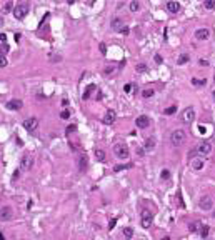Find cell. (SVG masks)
<instances>
[{
    "instance_id": "cell-1",
    "label": "cell",
    "mask_w": 215,
    "mask_h": 240,
    "mask_svg": "<svg viewBox=\"0 0 215 240\" xmlns=\"http://www.w3.org/2000/svg\"><path fill=\"white\" fill-rule=\"evenodd\" d=\"M28 13V3H17V5L14 7V17L15 19H19V20H22V19H25V15Z\"/></svg>"
},
{
    "instance_id": "cell-2",
    "label": "cell",
    "mask_w": 215,
    "mask_h": 240,
    "mask_svg": "<svg viewBox=\"0 0 215 240\" xmlns=\"http://www.w3.org/2000/svg\"><path fill=\"white\" fill-rule=\"evenodd\" d=\"M114 153L117 155V159H120V160H125V159H128V147L127 145H123V143H117V145L114 147Z\"/></svg>"
},
{
    "instance_id": "cell-3",
    "label": "cell",
    "mask_w": 215,
    "mask_h": 240,
    "mask_svg": "<svg viewBox=\"0 0 215 240\" xmlns=\"http://www.w3.org/2000/svg\"><path fill=\"white\" fill-rule=\"evenodd\" d=\"M152 222H154L152 212H150V210H142V213H140V225L143 227V228H150Z\"/></svg>"
},
{
    "instance_id": "cell-4",
    "label": "cell",
    "mask_w": 215,
    "mask_h": 240,
    "mask_svg": "<svg viewBox=\"0 0 215 240\" xmlns=\"http://www.w3.org/2000/svg\"><path fill=\"white\" fill-rule=\"evenodd\" d=\"M170 140H172V143H174V145H177V147L182 145V143L185 142V132H183V130H180V128H178V130H174V132H172Z\"/></svg>"
},
{
    "instance_id": "cell-5",
    "label": "cell",
    "mask_w": 215,
    "mask_h": 240,
    "mask_svg": "<svg viewBox=\"0 0 215 240\" xmlns=\"http://www.w3.org/2000/svg\"><path fill=\"white\" fill-rule=\"evenodd\" d=\"M195 120V110L194 107H187L183 112H182V122L183 123H192Z\"/></svg>"
},
{
    "instance_id": "cell-6",
    "label": "cell",
    "mask_w": 215,
    "mask_h": 240,
    "mask_svg": "<svg viewBox=\"0 0 215 240\" xmlns=\"http://www.w3.org/2000/svg\"><path fill=\"white\" fill-rule=\"evenodd\" d=\"M34 167V159L30 157V155H23L20 160V170H23V172H27V170H30Z\"/></svg>"
},
{
    "instance_id": "cell-7",
    "label": "cell",
    "mask_w": 215,
    "mask_h": 240,
    "mask_svg": "<svg viewBox=\"0 0 215 240\" xmlns=\"http://www.w3.org/2000/svg\"><path fill=\"white\" fill-rule=\"evenodd\" d=\"M12 217H14L12 207H2L0 208V220L2 222H8V220H12Z\"/></svg>"
},
{
    "instance_id": "cell-8",
    "label": "cell",
    "mask_w": 215,
    "mask_h": 240,
    "mask_svg": "<svg viewBox=\"0 0 215 240\" xmlns=\"http://www.w3.org/2000/svg\"><path fill=\"white\" fill-rule=\"evenodd\" d=\"M37 127H39V120L35 119V117H30V119L23 120V128L28 130V132H34Z\"/></svg>"
},
{
    "instance_id": "cell-9",
    "label": "cell",
    "mask_w": 215,
    "mask_h": 240,
    "mask_svg": "<svg viewBox=\"0 0 215 240\" xmlns=\"http://www.w3.org/2000/svg\"><path fill=\"white\" fill-rule=\"evenodd\" d=\"M135 125L139 127V128H147L150 125V119H148L147 115H140V117H137V120H135Z\"/></svg>"
},
{
    "instance_id": "cell-10",
    "label": "cell",
    "mask_w": 215,
    "mask_h": 240,
    "mask_svg": "<svg viewBox=\"0 0 215 240\" xmlns=\"http://www.w3.org/2000/svg\"><path fill=\"white\" fill-rule=\"evenodd\" d=\"M22 100H19V99H12V100H8L7 102V108L8 110H20L22 108Z\"/></svg>"
},
{
    "instance_id": "cell-11",
    "label": "cell",
    "mask_w": 215,
    "mask_h": 240,
    "mask_svg": "<svg viewBox=\"0 0 215 240\" xmlns=\"http://www.w3.org/2000/svg\"><path fill=\"white\" fill-rule=\"evenodd\" d=\"M115 119H117V113H115L114 110H107L105 117H103V123H105V125H112V123L115 122Z\"/></svg>"
},
{
    "instance_id": "cell-12",
    "label": "cell",
    "mask_w": 215,
    "mask_h": 240,
    "mask_svg": "<svg viewBox=\"0 0 215 240\" xmlns=\"http://www.w3.org/2000/svg\"><path fill=\"white\" fill-rule=\"evenodd\" d=\"M210 37V32H208L207 28H198V30H195V39L197 40H207Z\"/></svg>"
},
{
    "instance_id": "cell-13",
    "label": "cell",
    "mask_w": 215,
    "mask_h": 240,
    "mask_svg": "<svg viewBox=\"0 0 215 240\" xmlns=\"http://www.w3.org/2000/svg\"><path fill=\"white\" fill-rule=\"evenodd\" d=\"M210 152H212V143H208V142H202L200 145H198V153H202V155H208Z\"/></svg>"
},
{
    "instance_id": "cell-14",
    "label": "cell",
    "mask_w": 215,
    "mask_h": 240,
    "mask_svg": "<svg viewBox=\"0 0 215 240\" xmlns=\"http://www.w3.org/2000/svg\"><path fill=\"white\" fill-rule=\"evenodd\" d=\"M198 205H200V208H202V210H210L214 203H212V200L208 199V197H202V199H200V202H198Z\"/></svg>"
},
{
    "instance_id": "cell-15",
    "label": "cell",
    "mask_w": 215,
    "mask_h": 240,
    "mask_svg": "<svg viewBox=\"0 0 215 240\" xmlns=\"http://www.w3.org/2000/svg\"><path fill=\"white\" fill-rule=\"evenodd\" d=\"M154 148H155V139H154V137H148V139L145 140L143 150H145V152H152Z\"/></svg>"
},
{
    "instance_id": "cell-16",
    "label": "cell",
    "mask_w": 215,
    "mask_h": 240,
    "mask_svg": "<svg viewBox=\"0 0 215 240\" xmlns=\"http://www.w3.org/2000/svg\"><path fill=\"white\" fill-rule=\"evenodd\" d=\"M167 10L172 13H177L178 10H180V3L178 2H168L167 3Z\"/></svg>"
},
{
    "instance_id": "cell-17",
    "label": "cell",
    "mask_w": 215,
    "mask_h": 240,
    "mask_svg": "<svg viewBox=\"0 0 215 240\" xmlns=\"http://www.w3.org/2000/svg\"><path fill=\"white\" fill-rule=\"evenodd\" d=\"M192 168H194V170H200V168H203V160H202L200 157L194 159V160H192Z\"/></svg>"
},
{
    "instance_id": "cell-18",
    "label": "cell",
    "mask_w": 215,
    "mask_h": 240,
    "mask_svg": "<svg viewBox=\"0 0 215 240\" xmlns=\"http://www.w3.org/2000/svg\"><path fill=\"white\" fill-rule=\"evenodd\" d=\"M123 23H122V20L120 19H114L112 20V28H114V30H117V32H120L122 28H123Z\"/></svg>"
},
{
    "instance_id": "cell-19",
    "label": "cell",
    "mask_w": 215,
    "mask_h": 240,
    "mask_svg": "<svg viewBox=\"0 0 215 240\" xmlns=\"http://www.w3.org/2000/svg\"><path fill=\"white\" fill-rule=\"evenodd\" d=\"M87 168V157L85 155H80V159H79V170L83 172Z\"/></svg>"
},
{
    "instance_id": "cell-20",
    "label": "cell",
    "mask_w": 215,
    "mask_h": 240,
    "mask_svg": "<svg viewBox=\"0 0 215 240\" xmlns=\"http://www.w3.org/2000/svg\"><path fill=\"white\" fill-rule=\"evenodd\" d=\"M123 237H125L127 240H130L132 237H134V228H132V227H125V228H123Z\"/></svg>"
},
{
    "instance_id": "cell-21",
    "label": "cell",
    "mask_w": 215,
    "mask_h": 240,
    "mask_svg": "<svg viewBox=\"0 0 215 240\" xmlns=\"http://www.w3.org/2000/svg\"><path fill=\"white\" fill-rule=\"evenodd\" d=\"M208 233H210V228H208V225H202V227H200V237H202V239H207Z\"/></svg>"
},
{
    "instance_id": "cell-22",
    "label": "cell",
    "mask_w": 215,
    "mask_h": 240,
    "mask_svg": "<svg viewBox=\"0 0 215 240\" xmlns=\"http://www.w3.org/2000/svg\"><path fill=\"white\" fill-rule=\"evenodd\" d=\"M188 60H190V57H188L187 53H182L180 57L177 59V63H178V65H183V63H187Z\"/></svg>"
},
{
    "instance_id": "cell-23",
    "label": "cell",
    "mask_w": 215,
    "mask_h": 240,
    "mask_svg": "<svg viewBox=\"0 0 215 240\" xmlns=\"http://www.w3.org/2000/svg\"><path fill=\"white\" fill-rule=\"evenodd\" d=\"M127 168H132V163H122V165H115L114 172H120V170H127Z\"/></svg>"
},
{
    "instance_id": "cell-24",
    "label": "cell",
    "mask_w": 215,
    "mask_h": 240,
    "mask_svg": "<svg viewBox=\"0 0 215 240\" xmlns=\"http://www.w3.org/2000/svg\"><path fill=\"white\" fill-rule=\"evenodd\" d=\"M94 90H95V85H94V83H90V85L85 88V92H83V100H87L88 97H90V92H94Z\"/></svg>"
},
{
    "instance_id": "cell-25",
    "label": "cell",
    "mask_w": 215,
    "mask_h": 240,
    "mask_svg": "<svg viewBox=\"0 0 215 240\" xmlns=\"http://www.w3.org/2000/svg\"><path fill=\"white\" fill-rule=\"evenodd\" d=\"M95 157H97V160H100V162H105V152L100 150V148L95 150Z\"/></svg>"
},
{
    "instance_id": "cell-26",
    "label": "cell",
    "mask_w": 215,
    "mask_h": 240,
    "mask_svg": "<svg viewBox=\"0 0 215 240\" xmlns=\"http://www.w3.org/2000/svg\"><path fill=\"white\" fill-rule=\"evenodd\" d=\"M154 90H152V88H145V90H143V92H142V97H143V99H150V97H154Z\"/></svg>"
},
{
    "instance_id": "cell-27",
    "label": "cell",
    "mask_w": 215,
    "mask_h": 240,
    "mask_svg": "<svg viewBox=\"0 0 215 240\" xmlns=\"http://www.w3.org/2000/svg\"><path fill=\"white\" fill-rule=\"evenodd\" d=\"M200 227H202L200 222H194V223H190V232H198Z\"/></svg>"
},
{
    "instance_id": "cell-28",
    "label": "cell",
    "mask_w": 215,
    "mask_h": 240,
    "mask_svg": "<svg viewBox=\"0 0 215 240\" xmlns=\"http://www.w3.org/2000/svg\"><path fill=\"white\" fill-rule=\"evenodd\" d=\"M192 83H194V85H197V87H200V85H205V83H207V80H205V79H192Z\"/></svg>"
},
{
    "instance_id": "cell-29",
    "label": "cell",
    "mask_w": 215,
    "mask_h": 240,
    "mask_svg": "<svg viewBox=\"0 0 215 240\" xmlns=\"http://www.w3.org/2000/svg\"><path fill=\"white\" fill-rule=\"evenodd\" d=\"M203 7H205L207 10H212V8H215V0H207V2H203Z\"/></svg>"
},
{
    "instance_id": "cell-30",
    "label": "cell",
    "mask_w": 215,
    "mask_h": 240,
    "mask_svg": "<svg viewBox=\"0 0 215 240\" xmlns=\"http://www.w3.org/2000/svg\"><path fill=\"white\" fill-rule=\"evenodd\" d=\"M139 8H140V3H139L137 0H134V2H130V10H132V12H137Z\"/></svg>"
},
{
    "instance_id": "cell-31",
    "label": "cell",
    "mask_w": 215,
    "mask_h": 240,
    "mask_svg": "<svg viewBox=\"0 0 215 240\" xmlns=\"http://www.w3.org/2000/svg\"><path fill=\"white\" fill-rule=\"evenodd\" d=\"M175 112H177V107L172 105V107H168V108H165V112H163V113H165V115H174Z\"/></svg>"
},
{
    "instance_id": "cell-32",
    "label": "cell",
    "mask_w": 215,
    "mask_h": 240,
    "mask_svg": "<svg viewBox=\"0 0 215 240\" xmlns=\"http://www.w3.org/2000/svg\"><path fill=\"white\" fill-rule=\"evenodd\" d=\"M12 7H14V3H12V2H7V3L3 5V8H2V12H3V13L10 12V10H12Z\"/></svg>"
},
{
    "instance_id": "cell-33",
    "label": "cell",
    "mask_w": 215,
    "mask_h": 240,
    "mask_svg": "<svg viewBox=\"0 0 215 240\" xmlns=\"http://www.w3.org/2000/svg\"><path fill=\"white\" fill-rule=\"evenodd\" d=\"M135 70H137L139 73H143L145 70H147V65H145V63H139V65L135 67Z\"/></svg>"
},
{
    "instance_id": "cell-34",
    "label": "cell",
    "mask_w": 215,
    "mask_h": 240,
    "mask_svg": "<svg viewBox=\"0 0 215 240\" xmlns=\"http://www.w3.org/2000/svg\"><path fill=\"white\" fill-rule=\"evenodd\" d=\"M160 177H162L163 180H168V179H170V172H168L167 168H163V170L160 172Z\"/></svg>"
},
{
    "instance_id": "cell-35",
    "label": "cell",
    "mask_w": 215,
    "mask_h": 240,
    "mask_svg": "<svg viewBox=\"0 0 215 240\" xmlns=\"http://www.w3.org/2000/svg\"><path fill=\"white\" fill-rule=\"evenodd\" d=\"M0 67H7V59H5V55H0Z\"/></svg>"
},
{
    "instance_id": "cell-36",
    "label": "cell",
    "mask_w": 215,
    "mask_h": 240,
    "mask_svg": "<svg viewBox=\"0 0 215 240\" xmlns=\"http://www.w3.org/2000/svg\"><path fill=\"white\" fill-rule=\"evenodd\" d=\"M60 117H62V119H68V117H70V112H68V110H62Z\"/></svg>"
},
{
    "instance_id": "cell-37",
    "label": "cell",
    "mask_w": 215,
    "mask_h": 240,
    "mask_svg": "<svg viewBox=\"0 0 215 240\" xmlns=\"http://www.w3.org/2000/svg\"><path fill=\"white\" fill-rule=\"evenodd\" d=\"M75 130H77V127H75V125H68L67 127V133H72V132H75Z\"/></svg>"
},
{
    "instance_id": "cell-38",
    "label": "cell",
    "mask_w": 215,
    "mask_h": 240,
    "mask_svg": "<svg viewBox=\"0 0 215 240\" xmlns=\"http://www.w3.org/2000/svg\"><path fill=\"white\" fill-rule=\"evenodd\" d=\"M100 52H102V55L107 53V47H105V43H100Z\"/></svg>"
},
{
    "instance_id": "cell-39",
    "label": "cell",
    "mask_w": 215,
    "mask_h": 240,
    "mask_svg": "<svg viewBox=\"0 0 215 240\" xmlns=\"http://www.w3.org/2000/svg\"><path fill=\"white\" fill-rule=\"evenodd\" d=\"M115 223H117V219H112V220H110V225H108V228H114Z\"/></svg>"
},
{
    "instance_id": "cell-40",
    "label": "cell",
    "mask_w": 215,
    "mask_h": 240,
    "mask_svg": "<svg viewBox=\"0 0 215 240\" xmlns=\"http://www.w3.org/2000/svg\"><path fill=\"white\" fill-rule=\"evenodd\" d=\"M123 90H125V92H130V90H132V85H130V83H127V85H125V87H123Z\"/></svg>"
},
{
    "instance_id": "cell-41",
    "label": "cell",
    "mask_w": 215,
    "mask_h": 240,
    "mask_svg": "<svg viewBox=\"0 0 215 240\" xmlns=\"http://www.w3.org/2000/svg\"><path fill=\"white\" fill-rule=\"evenodd\" d=\"M120 33H123V35H127V33H128V27H123V28H122V30H120Z\"/></svg>"
},
{
    "instance_id": "cell-42",
    "label": "cell",
    "mask_w": 215,
    "mask_h": 240,
    "mask_svg": "<svg viewBox=\"0 0 215 240\" xmlns=\"http://www.w3.org/2000/svg\"><path fill=\"white\" fill-rule=\"evenodd\" d=\"M155 62H157V63H162V57H160V55H155Z\"/></svg>"
},
{
    "instance_id": "cell-43",
    "label": "cell",
    "mask_w": 215,
    "mask_h": 240,
    "mask_svg": "<svg viewBox=\"0 0 215 240\" xmlns=\"http://www.w3.org/2000/svg\"><path fill=\"white\" fill-rule=\"evenodd\" d=\"M200 65H207V67H208V62H207L205 59H202V60H200Z\"/></svg>"
},
{
    "instance_id": "cell-44",
    "label": "cell",
    "mask_w": 215,
    "mask_h": 240,
    "mask_svg": "<svg viewBox=\"0 0 215 240\" xmlns=\"http://www.w3.org/2000/svg\"><path fill=\"white\" fill-rule=\"evenodd\" d=\"M137 153H139V155H143V153H145V150H143V148H137Z\"/></svg>"
},
{
    "instance_id": "cell-45",
    "label": "cell",
    "mask_w": 215,
    "mask_h": 240,
    "mask_svg": "<svg viewBox=\"0 0 215 240\" xmlns=\"http://www.w3.org/2000/svg\"><path fill=\"white\" fill-rule=\"evenodd\" d=\"M110 72H114V68H112V67H108V68H105V73H110Z\"/></svg>"
},
{
    "instance_id": "cell-46",
    "label": "cell",
    "mask_w": 215,
    "mask_h": 240,
    "mask_svg": "<svg viewBox=\"0 0 215 240\" xmlns=\"http://www.w3.org/2000/svg\"><path fill=\"white\" fill-rule=\"evenodd\" d=\"M19 173H20V170H15V173H14V179H19Z\"/></svg>"
},
{
    "instance_id": "cell-47",
    "label": "cell",
    "mask_w": 215,
    "mask_h": 240,
    "mask_svg": "<svg viewBox=\"0 0 215 240\" xmlns=\"http://www.w3.org/2000/svg\"><path fill=\"white\" fill-rule=\"evenodd\" d=\"M198 130H200V133H205V127L200 125V127H198Z\"/></svg>"
},
{
    "instance_id": "cell-48",
    "label": "cell",
    "mask_w": 215,
    "mask_h": 240,
    "mask_svg": "<svg viewBox=\"0 0 215 240\" xmlns=\"http://www.w3.org/2000/svg\"><path fill=\"white\" fill-rule=\"evenodd\" d=\"M5 39H7V37H5V33H2V35H0V40H2V42H5Z\"/></svg>"
},
{
    "instance_id": "cell-49",
    "label": "cell",
    "mask_w": 215,
    "mask_h": 240,
    "mask_svg": "<svg viewBox=\"0 0 215 240\" xmlns=\"http://www.w3.org/2000/svg\"><path fill=\"white\" fill-rule=\"evenodd\" d=\"M162 240H170V239H168V237H163V239H162Z\"/></svg>"
},
{
    "instance_id": "cell-50",
    "label": "cell",
    "mask_w": 215,
    "mask_h": 240,
    "mask_svg": "<svg viewBox=\"0 0 215 240\" xmlns=\"http://www.w3.org/2000/svg\"><path fill=\"white\" fill-rule=\"evenodd\" d=\"M214 100H215V90H214Z\"/></svg>"
},
{
    "instance_id": "cell-51",
    "label": "cell",
    "mask_w": 215,
    "mask_h": 240,
    "mask_svg": "<svg viewBox=\"0 0 215 240\" xmlns=\"http://www.w3.org/2000/svg\"><path fill=\"white\" fill-rule=\"evenodd\" d=\"M214 82H215V77H214Z\"/></svg>"
}]
</instances>
